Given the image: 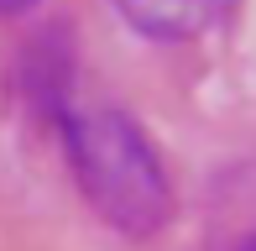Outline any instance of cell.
<instances>
[{
    "instance_id": "277c9868",
    "label": "cell",
    "mask_w": 256,
    "mask_h": 251,
    "mask_svg": "<svg viewBox=\"0 0 256 251\" xmlns=\"http://www.w3.org/2000/svg\"><path fill=\"white\" fill-rule=\"evenodd\" d=\"M236 251H256V236H246V241H240V246H236Z\"/></svg>"
},
{
    "instance_id": "3957f363",
    "label": "cell",
    "mask_w": 256,
    "mask_h": 251,
    "mask_svg": "<svg viewBox=\"0 0 256 251\" xmlns=\"http://www.w3.org/2000/svg\"><path fill=\"white\" fill-rule=\"evenodd\" d=\"M32 6H37V0H0V21H10V16H26Z\"/></svg>"
},
{
    "instance_id": "7a4b0ae2",
    "label": "cell",
    "mask_w": 256,
    "mask_h": 251,
    "mask_svg": "<svg viewBox=\"0 0 256 251\" xmlns=\"http://www.w3.org/2000/svg\"><path fill=\"white\" fill-rule=\"evenodd\" d=\"M126 26H136L152 42H194L204 32L225 26L236 0H110Z\"/></svg>"
},
{
    "instance_id": "6da1fadb",
    "label": "cell",
    "mask_w": 256,
    "mask_h": 251,
    "mask_svg": "<svg viewBox=\"0 0 256 251\" xmlns=\"http://www.w3.org/2000/svg\"><path fill=\"white\" fill-rule=\"evenodd\" d=\"M68 168L78 178V194L94 204L104 225H115L131 241H146L172 220V184L157 146L120 105L94 94H63L58 105Z\"/></svg>"
}]
</instances>
